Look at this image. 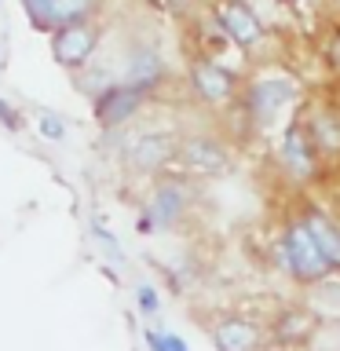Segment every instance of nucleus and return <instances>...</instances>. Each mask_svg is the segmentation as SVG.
<instances>
[{"mask_svg": "<svg viewBox=\"0 0 340 351\" xmlns=\"http://www.w3.org/2000/svg\"><path fill=\"white\" fill-rule=\"evenodd\" d=\"M191 84L205 103H227L234 95V77L216 62H197L191 70Z\"/></svg>", "mask_w": 340, "mask_h": 351, "instance_id": "nucleus-12", "label": "nucleus"}, {"mask_svg": "<svg viewBox=\"0 0 340 351\" xmlns=\"http://www.w3.org/2000/svg\"><path fill=\"white\" fill-rule=\"evenodd\" d=\"M274 256H278V267L296 285H322L333 278V267L326 263L322 249H318V241L311 238V230L300 216L282 223L278 241H274Z\"/></svg>", "mask_w": 340, "mask_h": 351, "instance_id": "nucleus-1", "label": "nucleus"}, {"mask_svg": "<svg viewBox=\"0 0 340 351\" xmlns=\"http://www.w3.org/2000/svg\"><path fill=\"white\" fill-rule=\"evenodd\" d=\"M180 169L191 180H223L234 169V154L227 150V143L219 136H186L180 143Z\"/></svg>", "mask_w": 340, "mask_h": 351, "instance_id": "nucleus-3", "label": "nucleus"}, {"mask_svg": "<svg viewBox=\"0 0 340 351\" xmlns=\"http://www.w3.org/2000/svg\"><path fill=\"white\" fill-rule=\"evenodd\" d=\"M318 161H322V154H318L311 132H307L304 121H293L289 128H285V136L278 143V165L282 172L289 176L293 183H315L318 180Z\"/></svg>", "mask_w": 340, "mask_h": 351, "instance_id": "nucleus-4", "label": "nucleus"}, {"mask_svg": "<svg viewBox=\"0 0 340 351\" xmlns=\"http://www.w3.org/2000/svg\"><path fill=\"white\" fill-rule=\"evenodd\" d=\"M95 44H99L95 26H88V22H73V26H59V29H55L51 51H55V62H59V66H66V70H81V66L92 62Z\"/></svg>", "mask_w": 340, "mask_h": 351, "instance_id": "nucleus-7", "label": "nucleus"}, {"mask_svg": "<svg viewBox=\"0 0 340 351\" xmlns=\"http://www.w3.org/2000/svg\"><path fill=\"white\" fill-rule=\"evenodd\" d=\"M136 304H139L143 315H158L161 311V296H158L154 285H139V289H136Z\"/></svg>", "mask_w": 340, "mask_h": 351, "instance_id": "nucleus-20", "label": "nucleus"}, {"mask_svg": "<svg viewBox=\"0 0 340 351\" xmlns=\"http://www.w3.org/2000/svg\"><path fill=\"white\" fill-rule=\"evenodd\" d=\"M300 219L307 223V230H311V238L318 241V249H322V256H326L329 267H333V274H340V223L318 205H304Z\"/></svg>", "mask_w": 340, "mask_h": 351, "instance_id": "nucleus-10", "label": "nucleus"}, {"mask_svg": "<svg viewBox=\"0 0 340 351\" xmlns=\"http://www.w3.org/2000/svg\"><path fill=\"white\" fill-rule=\"evenodd\" d=\"M143 99H147V92H139V88H132L125 81L110 84L106 92L95 95V121L103 128H121L128 125L132 117H136V110L143 106Z\"/></svg>", "mask_w": 340, "mask_h": 351, "instance_id": "nucleus-8", "label": "nucleus"}, {"mask_svg": "<svg viewBox=\"0 0 340 351\" xmlns=\"http://www.w3.org/2000/svg\"><path fill=\"white\" fill-rule=\"evenodd\" d=\"M194 202H197V186L191 176H165V180L150 186V197L143 205V213L150 216L154 230H172L186 219Z\"/></svg>", "mask_w": 340, "mask_h": 351, "instance_id": "nucleus-2", "label": "nucleus"}, {"mask_svg": "<svg viewBox=\"0 0 340 351\" xmlns=\"http://www.w3.org/2000/svg\"><path fill=\"white\" fill-rule=\"evenodd\" d=\"M95 8V0H51V22L59 26H73V22H84V15Z\"/></svg>", "mask_w": 340, "mask_h": 351, "instance_id": "nucleus-16", "label": "nucleus"}, {"mask_svg": "<svg viewBox=\"0 0 340 351\" xmlns=\"http://www.w3.org/2000/svg\"><path fill=\"white\" fill-rule=\"evenodd\" d=\"M143 340H147L150 351H172L169 333H161V329H143Z\"/></svg>", "mask_w": 340, "mask_h": 351, "instance_id": "nucleus-22", "label": "nucleus"}, {"mask_svg": "<svg viewBox=\"0 0 340 351\" xmlns=\"http://www.w3.org/2000/svg\"><path fill=\"white\" fill-rule=\"evenodd\" d=\"M0 128H8V132H19L22 128V117H19V110L8 103V99H0Z\"/></svg>", "mask_w": 340, "mask_h": 351, "instance_id": "nucleus-21", "label": "nucleus"}, {"mask_svg": "<svg viewBox=\"0 0 340 351\" xmlns=\"http://www.w3.org/2000/svg\"><path fill=\"white\" fill-rule=\"evenodd\" d=\"M307 326H311V315H307V311H289V315H282V326L274 329V340H278L282 348L304 344V340H307Z\"/></svg>", "mask_w": 340, "mask_h": 351, "instance_id": "nucleus-15", "label": "nucleus"}, {"mask_svg": "<svg viewBox=\"0 0 340 351\" xmlns=\"http://www.w3.org/2000/svg\"><path fill=\"white\" fill-rule=\"evenodd\" d=\"M333 59H337V62H340V40H337V44H333Z\"/></svg>", "mask_w": 340, "mask_h": 351, "instance_id": "nucleus-24", "label": "nucleus"}, {"mask_svg": "<svg viewBox=\"0 0 340 351\" xmlns=\"http://www.w3.org/2000/svg\"><path fill=\"white\" fill-rule=\"evenodd\" d=\"M293 99H296V84L289 77H260V81L249 84L245 103H249V114L256 125H274V117H278Z\"/></svg>", "mask_w": 340, "mask_h": 351, "instance_id": "nucleus-6", "label": "nucleus"}, {"mask_svg": "<svg viewBox=\"0 0 340 351\" xmlns=\"http://www.w3.org/2000/svg\"><path fill=\"white\" fill-rule=\"evenodd\" d=\"M219 26H223L230 33V40L241 44V48H252V44H260V37H263L260 19L252 15L245 4H238V0L219 4Z\"/></svg>", "mask_w": 340, "mask_h": 351, "instance_id": "nucleus-11", "label": "nucleus"}, {"mask_svg": "<svg viewBox=\"0 0 340 351\" xmlns=\"http://www.w3.org/2000/svg\"><path fill=\"white\" fill-rule=\"evenodd\" d=\"M169 344H172V351H191V348H186V340H183L180 333H169Z\"/></svg>", "mask_w": 340, "mask_h": 351, "instance_id": "nucleus-23", "label": "nucleus"}, {"mask_svg": "<svg viewBox=\"0 0 340 351\" xmlns=\"http://www.w3.org/2000/svg\"><path fill=\"white\" fill-rule=\"evenodd\" d=\"M22 8H26V15H29V22L37 29H55V22H51V0H22Z\"/></svg>", "mask_w": 340, "mask_h": 351, "instance_id": "nucleus-19", "label": "nucleus"}, {"mask_svg": "<svg viewBox=\"0 0 340 351\" xmlns=\"http://www.w3.org/2000/svg\"><path fill=\"white\" fill-rule=\"evenodd\" d=\"M208 337H212L216 351H263V329L252 322V318L241 315H219L212 326H208Z\"/></svg>", "mask_w": 340, "mask_h": 351, "instance_id": "nucleus-9", "label": "nucleus"}, {"mask_svg": "<svg viewBox=\"0 0 340 351\" xmlns=\"http://www.w3.org/2000/svg\"><path fill=\"white\" fill-rule=\"evenodd\" d=\"M263 351H289V348H282V344H274V348H271V344H267V348H263Z\"/></svg>", "mask_w": 340, "mask_h": 351, "instance_id": "nucleus-25", "label": "nucleus"}, {"mask_svg": "<svg viewBox=\"0 0 340 351\" xmlns=\"http://www.w3.org/2000/svg\"><path fill=\"white\" fill-rule=\"evenodd\" d=\"M307 132H311L315 147L322 158H340V117L329 114V110H318L307 121Z\"/></svg>", "mask_w": 340, "mask_h": 351, "instance_id": "nucleus-14", "label": "nucleus"}, {"mask_svg": "<svg viewBox=\"0 0 340 351\" xmlns=\"http://www.w3.org/2000/svg\"><path fill=\"white\" fill-rule=\"evenodd\" d=\"M37 132H40V139H48V143H62L70 125H66V117H59L55 110H40L37 114Z\"/></svg>", "mask_w": 340, "mask_h": 351, "instance_id": "nucleus-17", "label": "nucleus"}, {"mask_svg": "<svg viewBox=\"0 0 340 351\" xmlns=\"http://www.w3.org/2000/svg\"><path fill=\"white\" fill-rule=\"evenodd\" d=\"M121 158H125L132 172L154 176V172L169 169L172 161H180V139L169 136V132H139V136L125 139Z\"/></svg>", "mask_w": 340, "mask_h": 351, "instance_id": "nucleus-5", "label": "nucleus"}, {"mask_svg": "<svg viewBox=\"0 0 340 351\" xmlns=\"http://www.w3.org/2000/svg\"><path fill=\"white\" fill-rule=\"evenodd\" d=\"M92 238L106 249V256H110V260H125V256H121V241H117V234H114V230H110L99 216L92 219Z\"/></svg>", "mask_w": 340, "mask_h": 351, "instance_id": "nucleus-18", "label": "nucleus"}, {"mask_svg": "<svg viewBox=\"0 0 340 351\" xmlns=\"http://www.w3.org/2000/svg\"><path fill=\"white\" fill-rule=\"evenodd\" d=\"M161 55L154 51V48H136L128 55V62H125V77L121 81L132 84V88H139V92H150L154 84L161 81Z\"/></svg>", "mask_w": 340, "mask_h": 351, "instance_id": "nucleus-13", "label": "nucleus"}, {"mask_svg": "<svg viewBox=\"0 0 340 351\" xmlns=\"http://www.w3.org/2000/svg\"><path fill=\"white\" fill-rule=\"evenodd\" d=\"M296 351H315V348H296Z\"/></svg>", "mask_w": 340, "mask_h": 351, "instance_id": "nucleus-26", "label": "nucleus"}]
</instances>
